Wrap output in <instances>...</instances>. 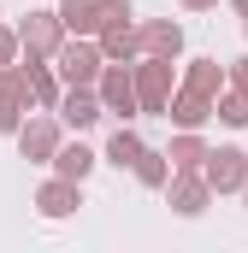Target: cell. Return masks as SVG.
<instances>
[{"instance_id": "cell-15", "label": "cell", "mask_w": 248, "mask_h": 253, "mask_svg": "<svg viewBox=\"0 0 248 253\" xmlns=\"http://www.w3.org/2000/svg\"><path fill=\"white\" fill-rule=\"evenodd\" d=\"M189 6H201V0H189Z\"/></svg>"}, {"instance_id": "cell-4", "label": "cell", "mask_w": 248, "mask_h": 253, "mask_svg": "<svg viewBox=\"0 0 248 253\" xmlns=\"http://www.w3.org/2000/svg\"><path fill=\"white\" fill-rule=\"evenodd\" d=\"M65 118L83 129V124H95V118H101V106H95L89 94H65Z\"/></svg>"}, {"instance_id": "cell-1", "label": "cell", "mask_w": 248, "mask_h": 253, "mask_svg": "<svg viewBox=\"0 0 248 253\" xmlns=\"http://www.w3.org/2000/svg\"><path fill=\"white\" fill-rule=\"evenodd\" d=\"M207 159H213V165H207V183H213V189H237V183L248 177V165H243V153H237V147L207 153Z\"/></svg>"}, {"instance_id": "cell-5", "label": "cell", "mask_w": 248, "mask_h": 253, "mask_svg": "<svg viewBox=\"0 0 248 253\" xmlns=\"http://www.w3.org/2000/svg\"><path fill=\"white\" fill-rule=\"evenodd\" d=\"M89 165H95L89 147H65V153H60V171H65V177H89Z\"/></svg>"}, {"instance_id": "cell-10", "label": "cell", "mask_w": 248, "mask_h": 253, "mask_svg": "<svg viewBox=\"0 0 248 253\" xmlns=\"http://www.w3.org/2000/svg\"><path fill=\"white\" fill-rule=\"evenodd\" d=\"M178 42H184V36H178L172 24H154V30H148V47H160V53H178Z\"/></svg>"}, {"instance_id": "cell-12", "label": "cell", "mask_w": 248, "mask_h": 253, "mask_svg": "<svg viewBox=\"0 0 248 253\" xmlns=\"http://www.w3.org/2000/svg\"><path fill=\"white\" fill-rule=\"evenodd\" d=\"M219 118H225V124H248V94H231V100L219 106Z\"/></svg>"}, {"instance_id": "cell-13", "label": "cell", "mask_w": 248, "mask_h": 253, "mask_svg": "<svg viewBox=\"0 0 248 253\" xmlns=\"http://www.w3.org/2000/svg\"><path fill=\"white\" fill-rule=\"evenodd\" d=\"M136 177H142V183H166V165H160L154 153H142V159H136Z\"/></svg>"}, {"instance_id": "cell-2", "label": "cell", "mask_w": 248, "mask_h": 253, "mask_svg": "<svg viewBox=\"0 0 248 253\" xmlns=\"http://www.w3.org/2000/svg\"><path fill=\"white\" fill-rule=\"evenodd\" d=\"M24 42H30V53H54V42H60L54 18H30V24H24Z\"/></svg>"}, {"instance_id": "cell-6", "label": "cell", "mask_w": 248, "mask_h": 253, "mask_svg": "<svg viewBox=\"0 0 248 253\" xmlns=\"http://www.w3.org/2000/svg\"><path fill=\"white\" fill-rule=\"evenodd\" d=\"M71 200H77V194L65 189V183H54V189H42V212H48V218H60V212H71Z\"/></svg>"}, {"instance_id": "cell-11", "label": "cell", "mask_w": 248, "mask_h": 253, "mask_svg": "<svg viewBox=\"0 0 248 253\" xmlns=\"http://www.w3.org/2000/svg\"><path fill=\"white\" fill-rule=\"evenodd\" d=\"M48 147H54V129H48V124H30V129H24V153H48Z\"/></svg>"}, {"instance_id": "cell-8", "label": "cell", "mask_w": 248, "mask_h": 253, "mask_svg": "<svg viewBox=\"0 0 248 253\" xmlns=\"http://www.w3.org/2000/svg\"><path fill=\"white\" fill-rule=\"evenodd\" d=\"M136 159H142V141H136V135H113V165H136Z\"/></svg>"}, {"instance_id": "cell-9", "label": "cell", "mask_w": 248, "mask_h": 253, "mask_svg": "<svg viewBox=\"0 0 248 253\" xmlns=\"http://www.w3.org/2000/svg\"><path fill=\"white\" fill-rule=\"evenodd\" d=\"M107 100L130 112V77H124V71H107Z\"/></svg>"}, {"instance_id": "cell-14", "label": "cell", "mask_w": 248, "mask_h": 253, "mask_svg": "<svg viewBox=\"0 0 248 253\" xmlns=\"http://www.w3.org/2000/svg\"><path fill=\"white\" fill-rule=\"evenodd\" d=\"M178 212H201V189L195 183H178Z\"/></svg>"}, {"instance_id": "cell-7", "label": "cell", "mask_w": 248, "mask_h": 253, "mask_svg": "<svg viewBox=\"0 0 248 253\" xmlns=\"http://www.w3.org/2000/svg\"><path fill=\"white\" fill-rule=\"evenodd\" d=\"M142 94H148V106L166 100V65H148V71H142Z\"/></svg>"}, {"instance_id": "cell-3", "label": "cell", "mask_w": 248, "mask_h": 253, "mask_svg": "<svg viewBox=\"0 0 248 253\" xmlns=\"http://www.w3.org/2000/svg\"><path fill=\"white\" fill-rule=\"evenodd\" d=\"M95 47H71V53H65V77H71V83H89V77H95Z\"/></svg>"}]
</instances>
